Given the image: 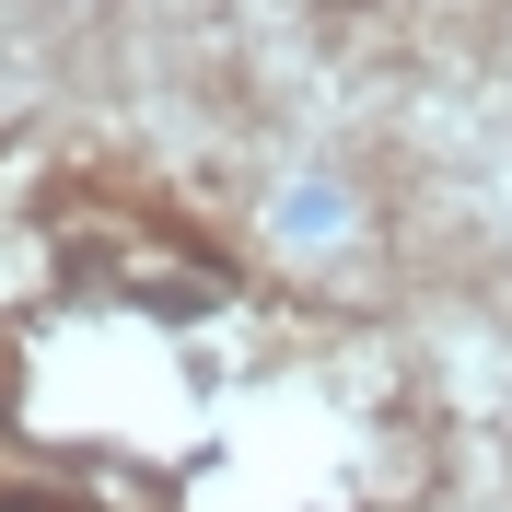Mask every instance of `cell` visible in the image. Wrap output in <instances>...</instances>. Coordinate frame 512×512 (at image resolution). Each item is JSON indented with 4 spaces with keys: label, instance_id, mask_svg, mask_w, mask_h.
<instances>
[{
    "label": "cell",
    "instance_id": "6da1fadb",
    "mask_svg": "<svg viewBox=\"0 0 512 512\" xmlns=\"http://www.w3.org/2000/svg\"><path fill=\"white\" fill-rule=\"evenodd\" d=\"M0 512H94V501H70V489H0Z\"/></svg>",
    "mask_w": 512,
    "mask_h": 512
}]
</instances>
